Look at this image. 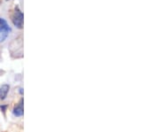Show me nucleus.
Listing matches in <instances>:
<instances>
[{"mask_svg": "<svg viewBox=\"0 0 159 132\" xmlns=\"http://www.w3.org/2000/svg\"><path fill=\"white\" fill-rule=\"evenodd\" d=\"M9 90H10V87L8 84H4L0 87V99L4 100L6 98Z\"/></svg>", "mask_w": 159, "mask_h": 132, "instance_id": "obj_3", "label": "nucleus"}, {"mask_svg": "<svg viewBox=\"0 0 159 132\" xmlns=\"http://www.w3.org/2000/svg\"><path fill=\"white\" fill-rule=\"evenodd\" d=\"M12 20L16 28L22 29L23 28V14L21 10L16 8L13 11V14L12 15Z\"/></svg>", "mask_w": 159, "mask_h": 132, "instance_id": "obj_2", "label": "nucleus"}, {"mask_svg": "<svg viewBox=\"0 0 159 132\" xmlns=\"http://www.w3.org/2000/svg\"><path fill=\"white\" fill-rule=\"evenodd\" d=\"M13 115L18 117L23 115V100L21 101V103L14 107V109H13Z\"/></svg>", "mask_w": 159, "mask_h": 132, "instance_id": "obj_4", "label": "nucleus"}, {"mask_svg": "<svg viewBox=\"0 0 159 132\" xmlns=\"http://www.w3.org/2000/svg\"><path fill=\"white\" fill-rule=\"evenodd\" d=\"M12 33V28L7 21L0 17V43H4Z\"/></svg>", "mask_w": 159, "mask_h": 132, "instance_id": "obj_1", "label": "nucleus"}]
</instances>
